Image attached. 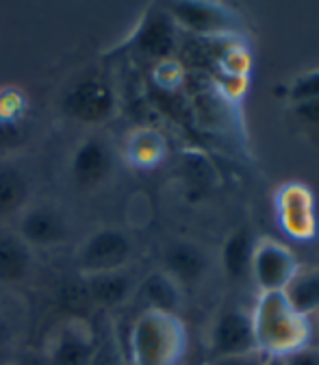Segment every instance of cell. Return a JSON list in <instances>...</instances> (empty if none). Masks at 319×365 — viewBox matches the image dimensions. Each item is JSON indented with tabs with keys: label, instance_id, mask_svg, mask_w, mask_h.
<instances>
[{
	"label": "cell",
	"instance_id": "1",
	"mask_svg": "<svg viewBox=\"0 0 319 365\" xmlns=\"http://www.w3.org/2000/svg\"><path fill=\"white\" fill-rule=\"evenodd\" d=\"M256 350L263 356L285 359L310 346L313 324L287 300L285 292H258L250 311Z\"/></svg>",
	"mask_w": 319,
	"mask_h": 365
},
{
	"label": "cell",
	"instance_id": "2",
	"mask_svg": "<svg viewBox=\"0 0 319 365\" xmlns=\"http://www.w3.org/2000/svg\"><path fill=\"white\" fill-rule=\"evenodd\" d=\"M187 352V331L176 313L142 311L128 337V365H178Z\"/></svg>",
	"mask_w": 319,
	"mask_h": 365
},
{
	"label": "cell",
	"instance_id": "3",
	"mask_svg": "<svg viewBox=\"0 0 319 365\" xmlns=\"http://www.w3.org/2000/svg\"><path fill=\"white\" fill-rule=\"evenodd\" d=\"M167 14L176 26L200 39H239L246 31L241 16L226 3H172L167 5Z\"/></svg>",
	"mask_w": 319,
	"mask_h": 365
},
{
	"label": "cell",
	"instance_id": "4",
	"mask_svg": "<svg viewBox=\"0 0 319 365\" xmlns=\"http://www.w3.org/2000/svg\"><path fill=\"white\" fill-rule=\"evenodd\" d=\"M132 255L130 237L120 228H96L76 250V265L85 277L124 269Z\"/></svg>",
	"mask_w": 319,
	"mask_h": 365
},
{
	"label": "cell",
	"instance_id": "5",
	"mask_svg": "<svg viewBox=\"0 0 319 365\" xmlns=\"http://www.w3.org/2000/svg\"><path fill=\"white\" fill-rule=\"evenodd\" d=\"M18 237L31 248H53L63 244L72 233V222L63 207L51 200L28 202L20 211Z\"/></svg>",
	"mask_w": 319,
	"mask_h": 365
},
{
	"label": "cell",
	"instance_id": "6",
	"mask_svg": "<svg viewBox=\"0 0 319 365\" xmlns=\"http://www.w3.org/2000/svg\"><path fill=\"white\" fill-rule=\"evenodd\" d=\"M298 272L300 263L285 244L273 240L254 242L250 274L258 285V292H285Z\"/></svg>",
	"mask_w": 319,
	"mask_h": 365
},
{
	"label": "cell",
	"instance_id": "7",
	"mask_svg": "<svg viewBox=\"0 0 319 365\" xmlns=\"http://www.w3.org/2000/svg\"><path fill=\"white\" fill-rule=\"evenodd\" d=\"M115 170L113 146L94 135L83 140L70 159V178L80 192H94L111 178Z\"/></svg>",
	"mask_w": 319,
	"mask_h": 365
},
{
	"label": "cell",
	"instance_id": "8",
	"mask_svg": "<svg viewBox=\"0 0 319 365\" xmlns=\"http://www.w3.org/2000/svg\"><path fill=\"white\" fill-rule=\"evenodd\" d=\"M98 337L80 317H70L61 322L46 346L48 365H89L94 359Z\"/></svg>",
	"mask_w": 319,
	"mask_h": 365
},
{
	"label": "cell",
	"instance_id": "9",
	"mask_svg": "<svg viewBox=\"0 0 319 365\" xmlns=\"http://www.w3.org/2000/svg\"><path fill=\"white\" fill-rule=\"evenodd\" d=\"M276 215L281 228L296 242H308L317 235L315 202L308 187L300 182H289L278 190Z\"/></svg>",
	"mask_w": 319,
	"mask_h": 365
},
{
	"label": "cell",
	"instance_id": "10",
	"mask_svg": "<svg viewBox=\"0 0 319 365\" xmlns=\"http://www.w3.org/2000/svg\"><path fill=\"white\" fill-rule=\"evenodd\" d=\"M258 352L254 344V331L250 311L228 309L224 311L213 324L211 331V354L213 359L221 356H239Z\"/></svg>",
	"mask_w": 319,
	"mask_h": 365
},
{
	"label": "cell",
	"instance_id": "11",
	"mask_svg": "<svg viewBox=\"0 0 319 365\" xmlns=\"http://www.w3.org/2000/svg\"><path fill=\"white\" fill-rule=\"evenodd\" d=\"M63 109L70 118L83 124H98L113 115L115 96L105 81L87 78L76 83L63 101Z\"/></svg>",
	"mask_w": 319,
	"mask_h": 365
},
{
	"label": "cell",
	"instance_id": "12",
	"mask_svg": "<svg viewBox=\"0 0 319 365\" xmlns=\"http://www.w3.org/2000/svg\"><path fill=\"white\" fill-rule=\"evenodd\" d=\"M132 48L159 61L172 59L176 48V24L167 11H150L130 39Z\"/></svg>",
	"mask_w": 319,
	"mask_h": 365
},
{
	"label": "cell",
	"instance_id": "13",
	"mask_svg": "<svg viewBox=\"0 0 319 365\" xmlns=\"http://www.w3.org/2000/svg\"><path fill=\"white\" fill-rule=\"evenodd\" d=\"M209 269V255L202 246L178 240L172 242L163 252V272L182 287V285H194L204 279Z\"/></svg>",
	"mask_w": 319,
	"mask_h": 365
},
{
	"label": "cell",
	"instance_id": "14",
	"mask_svg": "<svg viewBox=\"0 0 319 365\" xmlns=\"http://www.w3.org/2000/svg\"><path fill=\"white\" fill-rule=\"evenodd\" d=\"M85 292L94 304L103 309H115L137 292V285L135 279L130 277V272L115 269V272L94 274V277H85Z\"/></svg>",
	"mask_w": 319,
	"mask_h": 365
},
{
	"label": "cell",
	"instance_id": "15",
	"mask_svg": "<svg viewBox=\"0 0 319 365\" xmlns=\"http://www.w3.org/2000/svg\"><path fill=\"white\" fill-rule=\"evenodd\" d=\"M135 294L140 296L146 311L176 313L182 304V287L163 269L148 274V277L137 285Z\"/></svg>",
	"mask_w": 319,
	"mask_h": 365
},
{
	"label": "cell",
	"instance_id": "16",
	"mask_svg": "<svg viewBox=\"0 0 319 365\" xmlns=\"http://www.w3.org/2000/svg\"><path fill=\"white\" fill-rule=\"evenodd\" d=\"M33 269V248L18 235H0V283H22Z\"/></svg>",
	"mask_w": 319,
	"mask_h": 365
},
{
	"label": "cell",
	"instance_id": "17",
	"mask_svg": "<svg viewBox=\"0 0 319 365\" xmlns=\"http://www.w3.org/2000/svg\"><path fill=\"white\" fill-rule=\"evenodd\" d=\"M124 155L130 161V165L150 170L163 161L167 155V144L163 140V135L155 128H137L128 135Z\"/></svg>",
	"mask_w": 319,
	"mask_h": 365
},
{
	"label": "cell",
	"instance_id": "18",
	"mask_svg": "<svg viewBox=\"0 0 319 365\" xmlns=\"http://www.w3.org/2000/svg\"><path fill=\"white\" fill-rule=\"evenodd\" d=\"M28 205V180L11 163H0V217L20 215Z\"/></svg>",
	"mask_w": 319,
	"mask_h": 365
},
{
	"label": "cell",
	"instance_id": "19",
	"mask_svg": "<svg viewBox=\"0 0 319 365\" xmlns=\"http://www.w3.org/2000/svg\"><path fill=\"white\" fill-rule=\"evenodd\" d=\"M252 250H254V240L250 237L248 231H235L224 244L221 261L224 269L233 281H241L250 274V261H252Z\"/></svg>",
	"mask_w": 319,
	"mask_h": 365
},
{
	"label": "cell",
	"instance_id": "20",
	"mask_svg": "<svg viewBox=\"0 0 319 365\" xmlns=\"http://www.w3.org/2000/svg\"><path fill=\"white\" fill-rule=\"evenodd\" d=\"M285 296L293 309L306 317L313 311H319V272H298V277L285 289Z\"/></svg>",
	"mask_w": 319,
	"mask_h": 365
},
{
	"label": "cell",
	"instance_id": "21",
	"mask_svg": "<svg viewBox=\"0 0 319 365\" xmlns=\"http://www.w3.org/2000/svg\"><path fill=\"white\" fill-rule=\"evenodd\" d=\"M24 109H26V103L18 89L7 87L0 91V124L3 126L16 124L22 118Z\"/></svg>",
	"mask_w": 319,
	"mask_h": 365
},
{
	"label": "cell",
	"instance_id": "22",
	"mask_svg": "<svg viewBox=\"0 0 319 365\" xmlns=\"http://www.w3.org/2000/svg\"><path fill=\"white\" fill-rule=\"evenodd\" d=\"M185 81V72H182V66L176 63L174 59H165V61H159L157 70H155V83L165 89V91H174L182 85Z\"/></svg>",
	"mask_w": 319,
	"mask_h": 365
},
{
	"label": "cell",
	"instance_id": "23",
	"mask_svg": "<svg viewBox=\"0 0 319 365\" xmlns=\"http://www.w3.org/2000/svg\"><path fill=\"white\" fill-rule=\"evenodd\" d=\"M89 365H128V363H126L117 341L113 337H109V339H98L94 359H91Z\"/></svg>",
	"mask_w": 319,
	"mask_h": 365
},
{
	"label": "cell",
	"instance_id": "24",
	"mask_svg": "<svg viewBox=\"0 0 319 365\" xmlns=\"http://www.w3.org/2000/svg\"><path fill=\"white\" fill-rule=\"evenodd\" d=\"M283 361H285V365H319V348L310 344L306 348L291 352Z\"/></svg>",
	"mask_w": 319,
	"mask_h": 365
},
{
	"label": "cell",
	"instance_id": "25",
	"mask_svg": "<svg viewBox=\"0 0 319 365\" xmlns=\"http://www.w3.org/2000/svg\"><path fill=\"white\" fill-rule=\"evenodd\" d=\"M265 356L261 352H250V354H239V356H221L213 359L211 365H263Z\"/></svg>",
	"mask_w": 319,
	"mask_h": 365
},
{
	"label": "cell",
	"instance_id": "26",
	"mask_svg": "<svg viewBox=\"0 0 319 365\" xmlns=\"http://www.w3.org/2000/svg\"><path fill=\"white\" fill-rule=\"evenodd\" d=\"M300 113L310 120V122H319V98L313 101H302L300 103Z\"/></svg>",
	"mask_w": 319,
	"mask_h": 365
},
{
	"label": "cell",
	"instance_id": "27",
	"mask_svg": "<svg viewBox=\"0 0 319 365\" xmlns=\"http://www.w3.org/2000/svg\"><path fill=\"white\" fill-rule=\"evenodd\" d=\"M263 365H285V361L283 359H276V356H265Z\"/></svg>",
	"mask_w": 319,
	"mask_h": 365
},
{
	"label": "cell",
	"instance_id": "28",
	"mask_svg": "<svg viewBox=\"0 0 319 365\" xmlns=\"http://www.w3.org/2000/svg\"><path fill=\"white\" fill-rule=\"evenodd\" d=\"M313 329H315V331H317V337H319V311H317V324H315V327H313Z\"/></svg>",
	"mask_w": 319,
	"mask_h": 365
},
{
	"label": "cell",
	"instance_id": "29",
	"mask_svg": "<svg viewBox=\"0 0 319 365\" xmlns=\"http://www.w3.org/2000/svg\"><path fill=\"white\" fill-rule=\"evenodd\" d=\"M0 365H7V363H0Z\"/></svg>",
	"mask_w": 319,
	"mask_h": 365
}]
</instances>
